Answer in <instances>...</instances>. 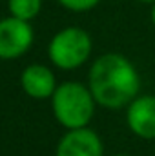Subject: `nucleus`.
I'll list each match as a JSON object with an SVG mask.
<instances>
[{
	"instance_id": "f257e3e1",
	"label": "nucleus",
	"mask_w": 155,
	"mask_h": 156,
	"mask_svg": "<svg viewBox=\"0 0 155 156\" xmlns=\"http://www.w3.org/2000/svg\"><path fill=\"white\" fill-rule=\"evenodd\" d=\"M88 78V87L95 102L106 109L128 107L139 96V71L120 53H106L99 56L93 62Z\"/></svg>"
},
{
	"instance_id": "f03ea898",
	"label": "nucleus",
	"mask_w": 155,
	"mask_h": 156,
	"mask_svg": "<svg viewBox=\"0 0 155 156\" xmlns=\"http://www.w3.org/2000/svg\"><path fill=\"white\" fill-rule=\"evenodd\" d=\"M51 98L53 115L66 129H80L91 122L97 102L89 87L80 82H64L57 85Z\"/></svg>"
},
{
	"instance_id": "7ed1b4c3",
	"label": "nucleus",
	"mask_w": 155,
	"mask_h": 156,
	"mask_svg": "<svg viewBox=\"0 0 155 156\" xmlns=\"http://www.w3.org/2000/svg\"><path fill=\"white\" fill-rule=\"evenodd\" d=\"M93 42L88 31L82 27H64L60 29L47 45L49 60L59 69H77L91 55Z\"/></svg>"
},
{
	"instance_id": "20e7f679",
	"label": "nucleus",
	"mask_w": 155,
	"mask_h": 156,
	"mask_svg": "<svg viewBox=\"0 0 155 156\" xmlns=\"http://www.w3.org/2000/svg\"><path fill=\"white\" fill-rule=\"evenodd\" d=\"M33 27L29 22L7 16L0 20V58L15 60L22 56L33 44Z\"/></svg>"
},
{
	"instance_id": "39448f33",
	"label": "nucleus",
	"mask_w": 155,
	"mask_h": 156,
	"mask_svg": "<svg viewBox=\"0 0 155 156\" xmlns=\"http://www.w3.org/2000/svg\"><path fill=\"white\" fill-rule=\"evenodd\" d=\"M126 123L135 136L155 140V94H139L126 109Z\"/></svg>"
},
{
	"instance_id": "423d86ee",
	"label": "nucleus",
	"mask_w": 155,
	"mask_h": 156,
	"mask_svg": "<svg viewBox=\"0 0 155 156\" xmlns=\"http://www.w3.org/2000/svg\"><path fill=\"white\" fill-rule=\"evenodd\" d=\"M57 156H104V147L95 131L70 129L57 145Z\"/></svg>"
},
{
	"instance_id": "0eeeda50",
	"label": "nucleus",
	"mask_w": 155,
	"mask_h": 156,
	"mask_svg": "<svg viewBox=\"0 0 155 156\" xmlns=\"http://www.w3.org/2000/svg\"><path fill=\"white\" fill-rule=\"evenodd\" d=\"M20 82H22V89L31 98H37V100L53 96V93L57 89L53 71L46 66H40V64H33V66L26 67Z\"/></svg>"
},
{
	"instance_id": "6e6552de",
	"label": "nucleus",
	"mask_w": 155,
	"mask_h": 156,
	"mask_svg": "<svg viewBox=\"0 0 155 156\" xmlns=\"http://www.w3.org/2000/svg\"><path fill=\"white\" fill-rule=\"evenodd\" d=\"M11 16L20 20H33L42 9V0H7Z\"/></svg>"
},
{
	"instance_id": "1a4fd4ad",
	"label": "nucleus",
	"mask_w": 155,
	"mask_h": 156,
	"mask_svg": "<svg viewBox=\"0 0 155 156\" xmlns=\"http://www.w3.org/2000/svg\"><path fill=\"white\" fill-rule=\"evenodd\" d=\"M57 2L70 11L84 13V11H91L93 7H97L100 0H57Z\"/></svg>"
},
{
	"instance_id": "9d476101",
	"label": "nucleus",
	"mask_w": 155,
	"mask_h": 156,
	"mask_svg": "<svg viewBox=\"0 0 155 156\" xmlns=\"http://www.w3.org/2000/svg\"><path fill=\"white\" fill-rule=\"evenodd\" d=\"M150 16H152V24H153V27H155V4H152V13H150Z\"/></svg>"
},
{
	"instance_id": "9b49d317",
	"label": "nucleus",
	"mask_w": 155,
	"mask_h": 156,
	"mask_svg": "<svg viewBox=\"0 0 155 156\" xmlns=\"http://www.w3.org/2000/svg\"><path fill=\"white\" fill-rule=\"evenodd\" d=\"M137 2H141V4H155V0H137Z\"/></svg>"
},
{
	"instance_id": "f8f14e48",
	"label": "nucleus",
	"mask_w": 155,
	"mask_h": 156,
	"mask_svg": "<svg viewBox=\"0 0 155 156\" xmlns=\"http://www.w3.org/2000/svg\"><path fill=\"white\" fill-rule=\"evenodd\" d=\"M113 156H130V154H113Z\"/></svg>"
}]
</instances>
